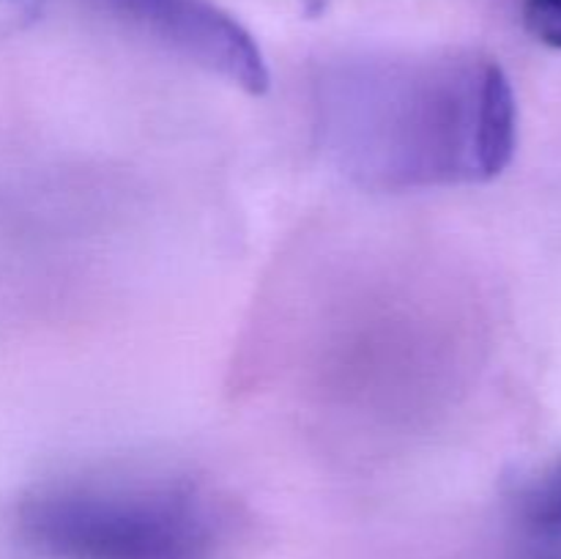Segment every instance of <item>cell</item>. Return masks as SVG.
I'll list each match as a JSON object with an SVG mask.
<instances>
[{"label":"cell","mask_w":561,"mask_h":559,"mask_svg":"<svg viewBox=\"0 0 561 559\" xmlns=\"http://www.w3.org/2000/svg\"><path fill=\"white\" fill-rule=\"evenodd\" d=\"M323 113L345 168L389 190L491 181L518 146L513 82L488 55L367 66L334 80Z\"/></svg>","instance_id":"6da1fadb"},{"label":"cell","mask_w":561,"mask_h":559,"mask_svg":"<svg viewBox=\"0 0 561 559\" xmlns=\"http://www.w3.org/2000/svg\"><path fill=\"white\" fill-rule=\"evenodd\" d=\"M25 540L49 559H211L217 521L181 482H69L22 504Z\"/></svg>","instance_id":"7a4b0ae2"},{"label":"cell","mask_w":561,"mask_h":559,"mask_svg":"<svg viewBox=\"0 0 561 559\" xmlns=\"http://www.w3.org/2000/svg\"><path fill=\"white\" fill-rule=\"evenodd\" d=\"M121 20L148 33L247 93L268 91V66L255 38L211 0H104Z\"/></svg>","instance_id":"3957f363"},{"label":"cell","mask_w":561,"mask_h":559,"mask_svg":"<svg viewBox=\"0 0 561 559\" xmlns=\"http://www.w3.org/2000/svg\"><path fill=\"white\" fill-rule=\"evenodd\" d=\"M524 25L551 49H561V0H524Z\"/></svg>","instance_id":"277c9868"},{"label":"cell","mask_w":561,"mask_h":559,"mask_svg":"<svg viewBox=\"0 0 561 559\" xmlns=\"http://www.w3.org/2000/svg\"><path fill=\"white\" fill-rule=\"evenodd\" d=\"M529 518L546 529L561 526V466L529 493Z\"/></svg>","instance_id":"5b68a950"}]
</instances>
